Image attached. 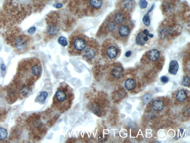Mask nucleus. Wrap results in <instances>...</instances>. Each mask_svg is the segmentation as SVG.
Wrapping results in <instances>:
<instances>
[{
    "mask_svg": "<svg viewBox=\"0 0 190 143\" xmlns=\"http://www.w3.org/2000/svg\"><path fill=\"white\" fill-rule=\"evenodd\" d=\"M36 31V28L35 27H32L28 30V32L30 34H33L35 33Z\"/></svg>",
    "mask_w": 190,
    "mask_h": 143,
    "instance_id": "nucleus-26",
    "label": "nucleus"
},
{
    "mask_svg": "<svg viewBox=\"0 0 190 143\" xmlns=\"http://www.w3.org/2000/svg\"><path fill=\"white\" fill-rule=\"evenodd\" d=\"M154 5H153L150 9H149L147 13L143 17L142 19L143 23L146 26H149L150 23V20L149 14L150 12H151L152 10H153L154 7Z\"/></svg>",
    "mask_w": 190,
    "mask_h": 143,
    "instance_id": "nucleus-17",
    "label": "nucleus"
},
{
    "mask_svg": "<svg viewBox=\"0 0 190 143\" xmlns=\"http://www.w3.org/2000/svg\"><path fill=\"white\" fill-rule=\"evenodd\" d=\"M102 54L110 59H115L120 51L116 42L111 39L105 40L102 45Z\"/></svg>",
    "mask_w": 190,
    "mask_h": 143,
    "instance_id": "nucleus-4",
    "label": "nucleus"
},
{
    "mask_svg": "<svg viewBox=\"0 0 190 143\" xmlns=\"http://www.w3.org/2000/svg\"><path fill=\"white\" fill-rule=\"evenodd\" d=\"M136 82L135 80L130 78L126 80L125 84V89L128 90L134 89L136 86Z\"/></svg>",
    "mask_w": 190,
    "mask_h": 143,
    "instance_id": "nucleus-14",
    "label": "nucleus"
},
{
    "mask_svg": "<svg viewBox=\"0 0 190 143\" xmlns=\"http://www.w3.org/2000/svg\"><path fill=\"white\" fill-rule=\"evenodd\" d=\"M135 6V2L134 0H123L121 4L122 9L127 12L133 10Z\"/></svg>",
    "mask_w": 190,
    "mask_h": 143,
    "instance_id": "nucleus-8",
    "label": "nucleus"
},
{
    "mask_svg": "<svg viewBox=\"0 0 190 143\" xmlns=\"http://www.w3.org/2000/svg\"><path fill=\"white\" fill-rule=\"evenodd\" d=\"M73 97V94L69 86H61L55 94L54 105L60 110H66L71 104Z\"/></svg>",
    "mask_w": 190,
    "mask_h": 143,
    "instance_id": "nucleus-2",
    "label": "nucleus"
},
{
    "mask_svg": "<svg viewBox=\"0 0 190 143\" xmlns=\"http://www.w3.org/2000/svg\"><path fill=\"white\" fill-rule=\"evenodd\" d=\"M116 29L114 33H116V37L121 40H125L128 38L131 33V29L129 25L127 23L119 25Z\"/></svg>",
    "mask_w": 190,
    "mask_h": 143,
    "instance_id": "nucleus-5",
    "label": "nucleus"
},
{
    "mask_svg": "<svg viewBox=\"0 0 190 143\" xmlns=\"http://www.w3.org/2000/svg\"><path fill=\"white\" fill-rule=\"evenodd\" d=\"M183 85L185 86H189L190 85V80L189 77L186 76L184 78L182 82Z\"/></svg>",
    "mask_w": 190,
    "mask_h": 143,
    "instance_id": "nucleus-24",
    "label": "nucleus"
},
{
    "mask_svg": "<svg viewBox=\"0 0 190 143\" xmlns=\"http://www.w3.org/2000/svg\"><path fill=\"white\" fill-rule=\"evenodd\" d=\"M1 21H0V27H1Z\"/></svg>",
    "mask_w": 190,
    "mask_h": 143,
    "instance_id": "nucleus-32",
    "label": "nucleus"
},
{
    "mask_svg": "<svg viewBox=\"0 0 190 143\" xmlns=\"http://www.w3.org/2000/svg\"><path fill=\"white\" fill-rule=\"evenodd\" d=\"M169 78L167 77L166 76H163L161 77V82L164 84L167 83L169 81Z\"/></svg>",
    "mask_w": 190,
    "mask_h": 143,
    "instance_id": "nucleus-25",
    "label": "nucleus"
},
{
    "mask_svg": "<svg viewBox=\"0 0 190 143\" xmlns=\"http://www.w3.org/2000/svg\"><path fill=\"white\" fill-rule=\"evenodd\" d=\"M8 132L5 129L0 128V140L2 141L5 139L8 136Z\"/></svg>",
    "mask_w": 190,
    "mask_h": 143,
    "instance_id": "nucleus-19",
    "label": "nucleus"
},
{
    "mask_svg": "<svg viewBox=\"0 0 190 143\" xmlns=\"http://www.w3.org/2000/svg\"><path fill=\"white\" fill-rule=\"evenodd\" d=\"M126 11L121 9L117 11L113 16V20L117 25H121L127 23L128 13Z\"/></svg>",
    "mask_w": 190,
    "mask_h": 143,
    "instance_id": "nucleus-6",
    "label": "nucleus"
},
{
    "mask_svg": "<svg viewBox=\"0 0 190 143\" xmlns=\"http://www.w3.org/2000/svg\"><path fill=\"white\" fill-rule=\"evenodd\" d=\"M143 32L146 36H148V34H149V31L148 30L146 29H144V30L143 31Z\"/></svg>",
    "mask_w": 190,
    "mask_h": 143,
    "instance_id": "nucleus-29",
    "label": "nucleus"
},
{
    "mask_svg": "<svg viewBox=\"0 0 190 143\" xmlns=\"http://www.w3.org/2000/svg\"><path fill=\"white\" fill-rule=\"evenodd\" d=\"M54 7L56 8L59 9L60 8L62 7V5L61 4H55Z\"/></svg>",
    "mask_w": 190,
    "mask_h": 143,
    "instance_id": "nucleus-28",
    "label": "nucleus"
},
{
    "mask_svg": "<svg viewBox=\"0 0 190 143\" xmlns=\"http://www.w3.org/2000/svg\"><path fill=\"white\" fill-rule=\"evenodd\" d=\"M89 4L91 8L95 9L101 8L103 5V0H89Z\"/></svg>",
    "mask_w": 190,
    "mask_h": 143,
    "instance_id": "nucleus-13",
    "label": "nucleus"
},
{
    "mask_svg": "<svg viewBox=\"0 0 190 143\" xmlns=\"http://www.w3.org/2000/svg\"><path fill=\"white\" fill-rule=\"evenodd\" d=\"M152 106L154 110L161 111L164 108V104L162 100H156L153 101Z\"/></svg>",
    "mask_w": 190,
    "mask_h": 143,
    "instance_id": "nucleus-12",
    "label": "nucleus"
},
{
    "mask_svg": "<svg viewBox=\"0 0 190 143\" xmlns=\"http://www.w3.org/2000/svg\"><path fill=\"white\" fill-rule=\"evenodd\" d=\"M48 94L47 92H41L40 95L37 97V99L39 101H44L46 100L47 97H48Z\"/></svg>",
    "mask_w": 190,
    "mask_h": 143,
    "instance_id": "nucleus-20",
    "label": "nucleus"
},
{
    "mask_svg": "<svg viewBox=\"0 0 190 143\" xmlns=\"http://www.w3.org/2000/svg\"><path fill=\"white\" fill-rule=\"evenodd\" d=\"M160 56V52L157 49H152L149 52L148 54L149 59L152 62H155L158 60Z\"/></svg>",
    "mask_w": 190,
    "mask_h": 143,
    "instance_id": "nucleus-11",
    "label": "nucleus"
},
{
    "mask_svg": "<svg viewBox=\"0 0 190 143\" xmlns=\"http://www.w3.org/2000/svg\"><path fill=\"white\" fill-rule=\"evenodd\" d=\"M124 71L123 69L120 66H116L111 70V74L116 79H120L123 76Z\"/></svg>",
    "mask_w": 190,
    "mask_h": 143,
    "instance_id": "nucleus-9",
    "label": "nucleus"
},
{
    "mask_svg": "<svg viewBox=\"0 0 190 143\" xmlns=\"http://www.w3.org/2000/svg\"><path fill=\"white\" fill-rule=\"evenodd\" d=\"M106 29L109 32L115 31L117 28V24L112 19L109 21L106 25Z\"/></svg>",
    "mask_w": 190,
    "mask_h": 143,
    "instance_id": "nucleus-16",
    "label": "nucleus"
},
{
    "mask_svg": "<svg viewBox=\"0 0 190 143\" xmlns=\"http://www.w3.org/2000/svg\"><path fill=\"white\" fill-rule=\"evenodd\" d=\"M88 44L85 36L81 34L74 35L70 40V50L74 54L83 53Z\"/></svg>",
    "mask_w": 190,
    "mask_h": 143,
    "instance_id": "nucleus-3",
    "label": "nucleus"
},
{
    "mask_svg": "<svg viewBox=\"0 0 190 143\" xmlns=\"http://www.w3.org/2000/svg\"><path fill=\"white\" fill-rule=\"evenodd\" d=\"M92 43H88L86 49L83 52V54L84 57L87 59L92 60L93 59L96 54L97 48L95 45H92Z\"/></svg>",
    "mask_w": 190,
    "mask_h": 143,
    "instance_id": "nucleus-7",
    "label": "nucleus"
},
{
    "mask_svg": "<svg viewBox=\"0 0 190 143\" xmlns=\"http://www.w3.org/2000/svg\"><path fill=\"white\" fill-rule=\"evenodd\" d=\"M58 42L63 47L66 46L68 45L67 39L63 36H61L58 39Z\"/></svg>",
    "mask_w": 190,
    "mask_h": 143,
    "instance_id": "nucleus-21",
    "label": "nucleus"
},
{
    "mask_svg": "<svg viewBox=\"0 0 190 143\" xmlns=\"http://www.w3.org/2000/svg\"><path fill=\"white\" fill-rule=\"evenodd\" d=\"M152 99V95L151 94L148 93L143 96L142 100L144 103L147 104Z\"/></svg>",
    "mask_w": 190,
    "mask_h": 143,
    "instance_id": "nucleus-22",
    "label": "nucleus"
},
{
    "mask_svg": "<svg viewBox=\"0 0 190 143\" xmlns=\"http://www.w3.org/2000/svg\"><path fill=\"white\" fill-rule=\"evenodd\" d=\"M139 4L141 8L144 9L147 7L148 3L146 0H139Z\"/></svg>",
    "mask_w": 190,
    "mask_h": 143,
    "instance_id": "nucleus-23",
    "label": "nucleus"
},
{
    "mask_svg": "<svg viewBox=\"0 0 190 143\" xmlns=\"http://www.w3.org/2000/svg\"><path fill=\"white\" fill-rule=\"evenodd\" d=\"M1 68L2 69V70H4V71H5V70H6V67L5 65H4V64H2L1 65Z\"/></svg>",
    "mask_w": 190,
    "mask_h": 143,
    "instance_id": "nucleus-30",
    "label": "nucleus"
},
{
    "mask_svg": "<svg viewBox=\"0 0 190 143\" xmlns=\"http://www.w3.org/2000/svg\"><path fill=\"white\" fill-rule=\"evenodd\" d=\"M179 67V64L176 60H173L171 61L169 64V73L172 75H176L178 71Z\"/></svg>",
    "mask_w": 190,
    "mask_h": 143,
    "instance_id": "nucleus-10",
    "label": "nucleus"
},
{
    "mask_svg": "<svg viewBox=\"0 0 190 143\" xmlns=\"http://www.w3.org/2000/svg\"><path fill=\"white\" fill-rule=\"evenodd\" d=\"M146 36L143 33V31L138 33L136 38V43L138 45H144L146 44L144 40V36Z\"/></svg>",
    "mask_w": 190,
    "mask_h": 143,
    "instance_id": "nucleus-15",
    "label": "nucleus"
},
{
    "mask_svg": "<svg viewBox=\"0 0 190 143\" xmlns=\"http://www.w3.org/2000/svg\"><path fill=\"white\" fill-rule=\"evenodd\" d=\"M132 52L131 51H128L125 53V56L127 58H129L131 55Z\"/></svg>",
    "mask_w": 190,
    "mask_h": 143,
    "instance_id": "nucleus-27",
    "label": "nucleus"
},
{
    "mask_svg": "<svg viewBox=\"0 0 190 143\" xmlns=\"http://www.w3.org/2000/svg\"><path fill=\"white\" fill-rule=\"evenodd\" d=\"M6 40L15 51L19 53L28 51L32 43L31 37L17 28L11 30L7 33Z\"/></svg>",
    "mask_w": 190,
    "mask_h": 143,
    "instance_id": "nucleus-1",
    "label": "nucleus"
},
{
    "mask_svg": "<svg viewBox=\"0 0 190 143\" xmlns=\"http://www.w3.org/2000/svg\"><path fill=\"white\" fill-rule=\"evenodd\" d=\"M148 37L151 38H152L154 37V35L152 34H149L148 35Z\"/></svg>",
    "mask_w": 190,
    "mask_h": 143,
    "instance_id": "nucleus-31",
    "label": "nucleus"
},
{
    "mask_svg": "<svg viewBox=\"0 0 190 143\" xmlns=\"http://www.w3.org/2000/svg\"><path fill=\"white\" fill-rule=\"evenodd\" d=\"M187 97L186 92L183 89H180L177 92L176 95V99L179 101L182 102L186 99Z\"/></svg>",
    "mask_w": 190,
    "mask_h": 143,
    "instance_id": "nucleus-18",
    "label": "nucleus"
}]
</instances>
